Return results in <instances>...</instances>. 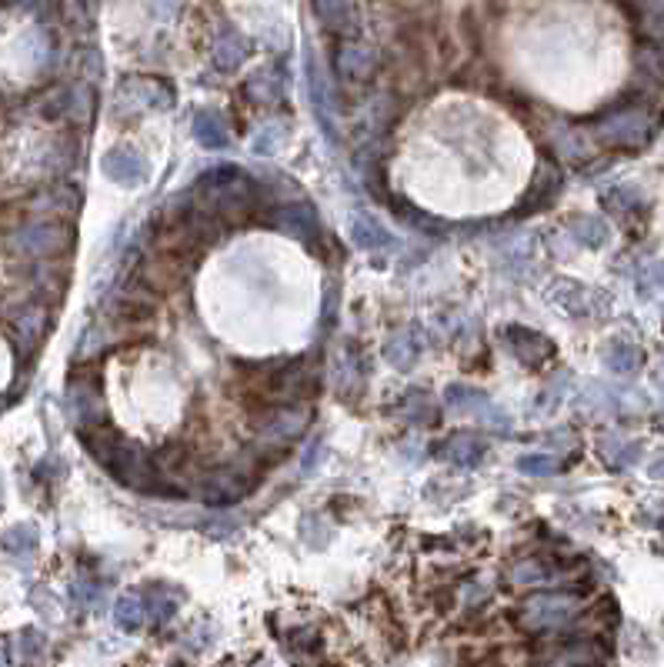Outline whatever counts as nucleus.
<instances>
[{
    "instance_id": "f257e3e1",
    "label": "nucleus",
    "mask_w": 664,
    "mask_h": 667,
    "mask_svg": "<svg viewBox=\"0 0 664 667\" xmlns=\"http://www.w3.org/2000/svg\"><path fill=\"white\" fill-rule=\"evenodd\" d=\"M81 444L87 447V454H91L97 464L114 474L117 484L131 487V491H141V494H177L174 487H167L171 481H167V474L161 471V464H157L141 444L127 441L117 427L97 424V421L81 424Z\"/></svg>"
},
{
    "instance_id": "f03ea898",
    "label": "nucleus",
    "mask_w": 664,
    "mask_h": 667,
    "mask_svg": "<svg viewBox=\"0 0 664 667\" xmlns=\"http://www.w3.org/2000/svg\"><path fill=\"white\" fill-rule=\"evenodd\" d=\"M187 197L214 221H224L231 227L254 221L257 211H261V187L231 164L211 167L207 174H201Z\"/></svg>"
},
{
    "instance_id": "7ed1b4c3",
    "label": "nucleus",
    "mask_w": 664,
    "mask_h": 667,
    "mask_svg": "<svg viewBox=\"0 0 664 667\" xmlns=\"http://www.w3.org/2000/svg\"><path fill=\"white\" fill-rule=\"evenodd\" d=\"M654 127H658V117H654L651 107L624 104V107H611V111L594 117L591 134H594V141H601L604 147L638 151V147H644L654 137Z\"/></svg>"
},
{
    "instance_id": "20e7f679",
    "label": "nucleus",
    "mask_w": 664,
    "mask_h": 667,
    "mask_svg": "<svg viewBox=\"0 0 664 667\" xmlns=\"http://www.w3.org/2000/svg\"><path fill=\"white\" fill-rule=\"evenodd\" d=\"M571 621H578V597L571 591L538 594V597H531L521 611V627L531 634L561 631V627H568Z\"/></svg>"
},
{
    "instance_id": "39448f33",
    "label": "nucleus",
    "mask_w": 664,
    "mask_h": 667,
    "mask_svg": "<svg viewBox=\"0 0 664 667\" xmlns=\"http://www.w3.org/2000/svg\"><path fill=\"white\" fill-rule=\"evenodd\" d=\"M197 484H201V501L211 504V507H227V504H237L241 497L251 494L254 487V477L237 471V467H217V471H204L197 477Z\"/></svg>"
},
{
    "instance_id": "423d86ee",
    "label": "nucleus",
    "mask_w": 664,
    "mask_h": 667,
    "mask_svg": "<svg viewBox=\"0 0 664 667\" xmlns=\"http://www.w3.org/2000/svg\"><path fill=\"white\" fill-rule=\"evenodd\" d=\"M187 274H191V257L177 251H164V247H157V254L147 257L141 267V281L151 287L154 294L177 291V287L187 281Z\"/></svg>"
},
{
    "instance_id": "0eeeda50",
    "label": "nucleus",
    "mask_w": 664,
    "mask_h": 667,
    "mask_svg": "<svg viewBox=\"0 0 664 667\" xmlns=\"http://www.w3.org/2000/svg\"><path fill=\"white\" fill-rule=\"evenodd\" d=\"M67 244H71V231L57 221H34L14 234V247L27 257H54L67 251Z\"/></svg>"
},
{
    "instance_id": "6e6552de",
    "label": "nucleus",
    "mask_w": 664,
    "mask_h": 667,
    "mask_svg": "<svg viewBox=\"0 0 664 667\" xmlns=\"http://www.w3.org/2000/svg\"><path fill=\"white\" fill-rule=\"evenodd\" d=\"M501 337H504V344H508V351L518 357L521 364H528V367H541V364H548L554 357V344L544 334L531 331V327L511 324V327H504Z\"/></svg>"
},
{
    "instance_id": "1a4fd4ad",
    "label": "nucleus",
    "mask_w": 664,
    "mask_h": 667,
    "mask_svg": "<svg viewBox=\"0 0 664 667\" xmlns=\"http://www.w3.org/2000/svg\"><path fill=\"white\" fill-rule=\"evenodd\" d=\"M571 577H574V571H568V567L531 557V561H518L511 567L508 581L514 587H524V591H538V587H561V584H568Z\"/></svg>"
},
{
    "instance_id": "9d476101",
    "label": "nucleus",
    "mask_w": 664,
    "mask_h": 667,
    "mask_svg": "<svg viewBox=\"0 0 664 667\" xmlns=\"http://www.w3.org/2000/svg\"><path fill=\"white\" fill-rule=\"evenodd\" d=\"M334 64H338V77L344 84H368L374 71H378V57H374L371 47L351 41V37L338 47Z\"/></svg>"
},
{
    "instance_id": "9b49d317",
    "label": "nucleus",
    "mask_w": 664,
    "mask_h": 667,
    "mask_svg": "<svg viewBox=\"0 0 664 667\" xmlns=\"http://www.w3.org/2000/svg\"><path fill=\"white\" fill-rule=\"evenodd\" d=\"M121 101L137 107V111H167V107H174V91L164 81L131 77V81L121 87Z\"/></svg>"
},
{
    "instance_id": "f8f14e48",
    "label": "nucleus",
    "mask_w": 664,
    "mask_h": 667,
    "mask_svg": "<svg viewBox=\"0 0 664 667\" xmlns=\"http://www.w3.org/2000/svg\"><path fill=\"white\" fill-rule=\"evenodd\" d=\"M101 171H104V177H111L114 184L137 187L147 177V164L141 154L131 151V147H114V151L104 154Z\"/></svg>"
},
{
    "instance_id": "ddd939ff",
    "label": "nucleus",
    "mask_w": 664,
    "mask_h": 667,
    "mask_svg": "<svg viewBox=\"0 0 664 667\" xmlns=\"http://www.w3.org/2000/svg\"><path fill=\"white\" fill-rule=\"evenodd\" d=\"M277 227L304 241L307 247L321 244V221H317V211L311 204H287L284 211H277Z\"/></svg>"
},
{
    "instance_id": "4468645a",
    "label": "nucleus",
    "mask_w": 664,
    "mask_h": 667,
    "mask_svg": "<svg viewBox=\"0 0 664 667\" xmlns=\"http://www.w3.org/2000/svg\"><path fill=\"white\" fill-rule=\"evenodd\" d=\"M314 14L338 37L358 34V0H314Z\"/></svg>"
},
{
    "instance_id": "2eb2a0df",
    "label": "nucleus",
    "mask_w": 664,
    "mask_h": 667,
    "mask_svg": "<svg viewBox=\"0 0 664 667\" xmlns=\"http://www.w3.org/2000/svg\"><path fill=\"white\" fill-rule=\"evenodd\" d=\"M558 191H561V171L554 167V161H544L538 164V174H534V181H531V187H528V194H524V204H521V211L524 214H531V211H544L554 197H558Z\"/></svg>"
},
{
    "instance_id": "dca6fc26",
    "label": "nucleus",
    "mask_w": 664,
    "mask_h": 667,
    "mask_svg": "<svg viewBox=\"0 0 664 667\" xmlns=\"http://www.w3.org/2000/svg\"><path fill=\"white\" fill-rule=\"evenodd\" d=\"M441 454L458 467H474L484 454H488V441L474 431H458L441 444Z\"/></svg>"
},
{
    "instance_id": "f3484780",
    "label": "nucleus",
    "mask_w": 664,
    "mask_h": 667,
    "mask_svg": "<svg viewBox=\"0 0 664 667\" xmlns=\"http://www.w3.org/2000/svg\"><path fill=\"white\" fill-rule=\"evenodd\" d=\"M444 404H448L451 411L488 417V421H498V417H501V414H494V404L488 401V394L471 391V387H464V384H451L448 391H444Z\"/></svg>"
},
{
    "instance_id": "a211bd4d",
    "label": "nucleus",
    "mask_w": 664,
    "mask_h": 667,
    "mask_svg": "<svg viewBox=\"0 0 664 667\" xmlns=\"http://www.w3.org/2000/svg\"><path fill=\"white\" fill-rule=\"evenodd\" d=\"M351 241L358 247H364V251H381V247L398 244L391 237L388 227H384L378 217H371V214H354L351 217Z\"/></svg>"
},
{
    "instance_id": "6ab92c4d",
    "label": "nucleus",
    "mask_w": 664,
    "mask_h": 667,
    "mask_svg": "<svg viewBox=\"0 0 664 667\" xmlns=\"http://www.w3.org/2000/svg\"><path fill=\"white\" fill-rule=\"evenodd\" d=\"M194 137H197V144L207 147V151H221V147L231 144V127H227L221 114L201 111L194 117Z\"/></svg>"
},
{
    "instance_id": "aec40b11",
    "label": "nucleus",
    "mask_w": 664,
    "mask_h": 667,
    "mask_svg": "<svg viewBox=\"0 0 664 667\" xmlns=\"http://www.w3.org/2000/svg\"><path fill=\"white\" fill-rule=\"evenodd\" d=\"M247 51H251L247 37L237 34V31H227L221 41L214 44V67L217 71H224V74H231L247 61Z\"/></svg>"
},
{
    "instance_id": "412c9836",
    "label": "nucleus",
    "mask_w": 664,
    "mask_h": 667,
    "mask_svg": "<svg viewBox=\"0 0 664 667\" xmlns=\"http://www.w3.org/2000/svg\"><path fill=\"white\" fill-rule=\"evenodd\" d=\"M384 357H388V361L398 367V371H411L414 361L421 357V337H418V331L394 334L388 341V347H384Z\"/></svg>"
},
{
    "instance_id": "4be33fe9",
    "label": "nucleus",
    "mask_w": 664,
    "mask_h": 667,
    "mask_svg": "<svg viewBox=\"0 0 664 667\" xmlns=\"http://www.w3.org/2000/svg\"><path fill=\"white\" fill-rule=\"evenodd\" d=\"M287 94V77H281L277 67H267V71L251 77V97L257 104H277Z\"/></svg>"
},
{
    "instance_id": "5701e85b",
    "label": "nucleus",
    "mask_w": 664,
    "mask_h": 667,
    "mask_svg": "<svg viewBox=\"0 0 664 667\" xmlns=\"http://www.w3.org/2000/svg\"><path fill=\"white\" fill-rule=\"evenodd\" d=\"M638 27L658 51H664V0H641Z\"/></svg>"
},
{
    "instance_id": "b1692460",
    "label": "nucleus",
    "mask_w": 664,
    "mask_h": 667,
    "mask_svg": "<svg viewBox=\"0 0 664 667\" xmlns=\"http://www.w3.org/2000/svg\"><path fill=\"white\" fill-rule=\"evenodd\" d=\"M147 621V614H144V597H137V594H124V597H117V604H114V624L121 627V631H141V624Z\"/></svg>"
},
{
    "instance_id": "393cba45",
    "label": "nucleus",
    "mask_w": 664,
    "mask_h": 667,
    "mask_svg": "<svg viewBox=\"0 0 664 667\" xmlns=\"http://www.w3.org/2000/svg\"><path fill=\"white\" fill-rule=\"evenodd\" d=\"M641 361H644L641 347H634L628 341H614L608 351H604V364H608L614 374H634L641 367Z\"/></svg>"
},
{
    "instance_id": "a878e982",
    "label": "nucleus",
    "mask_w": 664,
    "mask_h": 667,
    "mask_svg": "<svg viewBox=\"0 0 664 667\" xmlns=\"http://www.w3.org/2000/svg\"><path fill=\"white\" fill-rule=\"evenodd\" d=\"M307 74H311V101L317 107V117L327 124L331 121V114H338V104H334V97H331V84H327V77L317 71L314 61L307 64Z\"/></svg>"
},
{
    "instance_id": "bb28decb",
    "label": "nucleus",
    "mask_w": 664,
    "mask_h": 667,
    "mask_svg": "<svg viewBox=\"0 0 664 667\" xmlns=\"http://www.w3.org/2000/svg\"><path fill=\"white\" fill-rule=\"evenodd\" d=\"M551 297H554V301H558L561 307H568L571 314H588V311H591L588 287H581V284L558 281V284L551 287Z\"/></svg>"
},
{
    "instance_id": "cd10ccee",
    "label": "nucleus",
    "mask_w": 664,
    "mask_h": 667,
    "mask_svg": "<svg viewBox=\"0 0 664 667\" xmlns=\"http://www.w3.org/2000/svg\"><path fill=\"white\" fill-rule=\"evenodd\" d=\"M144 614H147V621L151 624H167L177 614V597L171 591H161V587H157V591L147 594Z\"/></svg>"
},
{
    "instance_id": "c85d7f7f",
    "label": "nucleus",
    "mask_w": 664,
    "mask_h": 667,
    "mask_svg": "<svg viewBox=\"0 0 664 667\" xmlns=\"http://www.w3.org/2000/svg\"><path fill=\"white\" fill-rule=\"evenodd\" d=\"M4 551L27 557L37 551V527L34 524H14L11 531L4 534Z\"/></svg>"
},
{
    "instance_id": "c756f323",
    "label": "nucleus",
    "mask_w": 664,
    "mask_h": 667,
    "mask_svg": "<svg viewBox=\"0 0 664 667\" xmlns=\"http://www.w3.org/2000/svg\"><path fill=\"white\" fill-rule=\"evenodd\" d=\"M571 234L578 237L581 244H588V247H601V244H608L611 227L604 224L601 217H578V221L571 224Z\"/></svg>"
},
{
    "instance_id": "7c9ffc66",
    "label": "nucleus",
    "mask_w": 664,
    "mask_h": 667,
    "mask_svg": "<svg viewBox=\"0 0 664 667\" xmlns=\"http://www.w3.org/2000/svg\"><path fill=\"white\" fill-rule=\"evenodd\" d=\"M401 414L408 417L411 424H431L434 417H438V404H434L424 391H418V394H408V397H404Z\"/></svg>"
},
{
    "instance_id": "2f4dec72",
    "label": "nucleus",
    "mask_w": 664,
    "mask_h": 667,
    "mask_svg": "<svg viewBox=\"0 0 664 667\" xmlns=\"http://www.w3.org/2000/svg\"><path fill=\"white\" fill-rule=\"evenodd\" d=\"M518 471L521 474H531V477H551L561 471V461L551 454H528L518 461Z\"/></svg>"
},
{
    "instance_id": "473e14b6",
    "label": "nucleus",
    "mask_w": 664,
    "mask_h": 667,
    "mask_svg": "<svg viewBox=\"0 0 664 667\" xmlns=\"http://www.w3.org/2000/svg\"><path fill=\"white\" fill-rule=\"evenodd\" d=\"M281 144H284V127L281 124H264L254 137V151L261 157H271Z\"/></svg>"
},
{
    "instance_id": "72a5a7b5",
    "label": "nucleus",
    "mask_w": 664,
    "mask_h": 667,
    "mask_svg": "<svg viewBox=\"0 0 664 667\" xmlns=\"http://www.w3.org/2000/svg\"><path fill=\"white\" fill-rule=\"evenodd\" d=\"M604 204H608L611 211H618V214H628L631 207H641V194L634 191V187H614V191L604 197Z\"/></svg>"
},
{
    "instance_id": "f704fd0d",
    "label": "nucleus",
    "mask_w": 664,
    "mask_h": 667,
    "mask_svg": "<svg viewBox=\"0 0 664 667\" xmlns=\"http://www.w3.org/2000/svg\"><path fill=\"white\" fill-rule=\"evenodd\" d=\"M638 291H641L644 297H654V294H661V291H664V261L651 264L648 271H641Z\"/></svg>"
},
{
    "instance_id": "c9c22d12",
    "label": "nucleus",
    "mask_w": 664,
    "mask_h": 667,
    "mask_svg": "<svg viewBox=\"0 0 664 667\" xmlns=\"http://www.w3.org/2000/svg\"><path fill=\"white\" fill-rule=\"evenodd\" d=\"M74 597H77V601L94 604V601H101V591H94L91 584H77V587H74Z\"/></svg>"
},
{
    "instance_id": "e433bc0d",
    "label": "nucleus",
    "mask_w": 664,
    "mask_h": 667,
    "mask_svg": "<svg viewBox=\"0 0 664 667\" xmlns=\"http://www.w3.org/2000/svg\"><path fill=\"white\" fill-rule=\"evenodd\" d=\"M0 501H4V484H0Z\"/></svg>"
}]
</instances>
